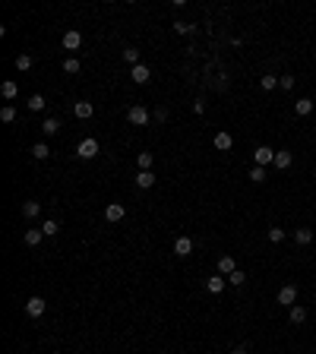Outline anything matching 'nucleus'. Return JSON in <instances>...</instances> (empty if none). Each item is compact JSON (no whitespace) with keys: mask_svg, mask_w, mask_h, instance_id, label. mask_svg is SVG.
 Segmentation results:
<instances>
[{"mask_svg":"<svg viewBox=\"0 0 316 354\" xmlns=\"http://www.w3.org/2000/svg\"><path fill=\"white\" fill-rule=\"evenodd\" d=\"M98 152H102V149H98V139H95V136H85L83 143L76 146V155H79V158H85V162H89V158H95Z\"/></svg>","mask_w":316,"mask_h":354,"instance_id":"1","label":"nucleus"},{"mask_svg":"<svg viewBox=\"0 0 316 354\" xmlns=\"http://www.w3.org/2000/svg\"><path fill=\"white\" fill-rule=\"evenodd\" d=\"M126 120H130L133 126H146V124L152 120V114H149V111L143 108V104H133V108L126 111Z\"/></svg>","mask_w":316,"mask_h":354,"instance_id":"2","label":"nucleus"},{"mask_svg":"<svg viewBox=\"0 0 316 354\" xmlns=\"http://www.w3.org/2000/svg\"><path fill=\"white\" fill-rule=\"evenodd\" d=\"M253 162H256V165H259V168H269V165H272V162H275V152H272V149H269V146H259V149H256V152H253Z\"/></svg>","mask_w":316,"mask_h":354,"instance_id":"3","label":"nucleus"},{"mask_svg":"<svg viewBox=\"0 0 316 354\" xmlns=\"http://www.w3.org/2000/svg\"><path fill=\"white\" fill-rule=\"evenodd\" d=\"M130 79H133V83H136V85H146V83H149V79H152L149 66H146V63H136V66H133V70H130Z\"/></svg>","mask_w":316,"mask_h":354,"instance_id":"4","label":"nucleus"},{"mask_svg":"<svg viewBox=\"0 0 316 354\" xmlns=\"http://www.w3.org/2000/svg\"><path fill=\"white\" fill-rule=\"evenodd\" d=\"M278 304H285V307L297 304V285H285V288L278 291Z\"/></svg>","mask_w":316,"mask_h":354,"instance_id":"5","label":"nucleus"},{"mask_svg":"<svg viewBox=\"0 0 316 354\" xmlns=\"http://www.w3.org/2000/svg\"><path fill=\"white\" fill-rule=\"evenodd\" d=\"M25 313H29V316H44V297H29L25 300Z\"/></svg>","mask_w":316,"mask_h":354,"instance_id":"6","label":"nucleus"},{"mask_svg":"<svg viewBox=\"0 0 316 354\" xmlns=\"http://www.w3.org/2000/svg\"><path fill=\"white\" fill-rule=\"evenodd\" d=\"M124 215H126L124 203H107V209H105V218H107V222H120Z\"/></svg>","mask_w":316,"mask_h":354,"instance_id":"7","label":"nucleus"},{"mask_svg":"<svg viewBox=\"0 0 316 354\" xmlns=\"http://www.w3.org/2000/svg\"><path fill=\"white\" fill-rule=\"evenodd\" d=\"M73 114H76L79 120H89L92 114H95V104H92V102H76V104H73Z\"/></svg>","mask_w":316,"mask_h":354,"instance_id":"8","label":"nucleus"},{"mask_svg":"<svg viewBox=\"0 0 316 354\" xmlns=\"http://www.w3.org/2000/svg\"><path fill=\"white\" fill-rule=\"evenodd\" d=\"M291 162H294V155H291V152H288V149H278V152H275V168H278V171H285V168H291Z\"/></svg>","mask_w":316,"mask_h":354,"instance_id":"9","label":"nucleus"},{"mask_svg":"<svg viewBox=\"0 0 316 354\" xmlns=\"http://www.w3.org/2000/svg\"><path fill=\"white\" fill-rule=\"evenodd\" d=\"M231 272H237V259H234V256H221L218 259V275H231Z\"/></svg>","mask_w":316,"mask_h":354,"instance_id":"10","label":"nucleus"},{"mask_svg":"<svg viewBox=\"0 0 316 354\" xmlns=\"http://www.w3.org/2000/svg\"><path fill=\"white\" fill-rule=\"evenodd\" d=\"M79 44H83V35H79L76 29H70V32L63 35V48H66V51H79Z\"/></svg>","mask_w":316,"mask_h":354,"instance_id":"11","label":"nucleus"},{"mask_svg":"<svg viewBox=\"0 0 316 354\" xmlns=\"http://www.w3.org/2000/svg\"><path fill=\"white\" fill-rule=\"evenodd\" d=\"M212 143H215V149L228 152V149L234 146V136H231V133H225V130H221V133H215V139H212Z\"/></svg>","mask_w":316,"mask_h":354,"instance_id":"12","label":"nucleus"},{"mask_svg":"<svg viewBox=\"0 0 316 354\" xmlns=\"http://www.w3.org/2000/svg\"><path fill=\"white\" fill-rule=\"evenodd\" d=\"M174 253H177V256H190L193 253V240L190 237H177L174 240Z\"/></svg>","mask_w":316,"mask_h":354,"instance_id":"13","label":"nucleus"},{"mask_svg":"<svg viewBox=\"0 0 316 354\" xmlns=\"http://www.w3.org/2000/svg\"><path fill=\"white\" fill-rule=\"evenodd\" d=\"M294 244H300V247L313 244V231L310 228H294Z\"/></svg>","mask_w":316,"mask_h":354,"instance_id":"14","label":"nucleus"},{"mask_svg":"<svg viewBox=\"0 0 316 354\" xmlns=\"http://www.w3.org/2000/svg\"><path fill=\"white\" fill-rule=\"evenodd\" d=\"M22 215H25V218L42 215V203H35V199H25V203H22Z\"/></svg>","mask_w":316,"mask_h":354,"instance_id":"15","label":"nucleus"},{"mask_svg":"<svg viewBox=\"0 0 316 354\" xmlns=\"http://www.w3.org/2000/svg\"><path fill=\"white\" fill-rule=\"evenodd\" d=\"M288 316H291V323H294V326H300V323H307V307H300V304H294V307H291V313H288Z\"/></svg>","mask_w":316,"mask_h":354,"instance_id":"16","label":"nucleus"},{"mask_svg":"<svg viewBox=\"0 0 316 354\" xmlns=\"http://www.w3.org/2000/svg\"><path fill=\"white\" fill-rule=\"evenodd\" d=\"M152 184H155V174H152V171H139L136 174V187L139 190H149Z\"/></svg>","mask_w":316,"mask_h":354,"instance_id":"17","label":"nucleus"},{"mask_svg":"<svg viewBox=\"0 0 316 354\" xmlns=\"http://www.w3.org/2000/svg\"><path fill=\"white\" fill-rule=\"evenodd\" d=\"M294 111H297V117H307V114H313V98H300V102L294 104Z\"/></svg>","mask_w":316,"mask_h":354,"instance_id":"18","label":"nucleus"},{"mask_svg":"<svg viewBox=\"0 0 316 354\" xmlns=\"http://www.w3.org/2000/svg\"><path fill=\"white\" fill-rule=\"evenodd\" d=\"M225 282H228V278H225V275H212V278H209V282H206V288H209V291H212V294H221V288H225Z\"/></svg>","mask_w":316,"mask_h":354,"instance_id":"19","label":"nucleus"},{"mask_svg":"<svg viewBox=\"0 0 316 354\" xmlns=\"http://www.w3.org/2000/svg\"><path fill=\"white\" fill-rule=\"evenodd\" d=\"M79 70H83V63H79L76 57H66V60H63V73H66V76H76Z\"/></svg>","mask_w":316,"mask_h":354,"instance_id":"20","label":"nucleus"},{"mask_svg":"<svg viewBox=\"0 0 316 354\" xmlns=\"http://www.w3.org/2000/svg\"><path fill=\"white\" fill-rule=\"evenodd\" d=\"M0 95H3V98H16L19 95V85L13 83V79H6V83L0 85Z\"/></svg>","mask_w":316,"mask_h":354,"instance_id":"21","label":"nucleus"},{"mask_svg":"<svg viewBox=\"0 0 316 354\" xmlns=\"http://www.w3.org/2000/svg\"><path fill=\"white\" fill-rule=\"evenodd\" d=\"M48 155H51L48 143H35V146H32V158H38V162H44Z\"/></svg>","mask_w":316,"mask_h":354,"instance_id":"22","label":"nucleus"},{"mask_svg":"<svg viewBox=\"0 0 316 354\" xmlns=\"http://www.w3.org/2000/svg\"><path fill=\"white\" fill-rule=\"evenodd\" d=\"M42 237H44V231H42V228H29V231H25V244H29V247L42 244Z\"/></svg>","mask_w":316,"mask_h":354,"instance_id":"23","label":"nucleus"},{"mask_svg":"<svg viewBox=\"0 0 316 354\" xmlns=\"http://www.w3.org/2000/svg\"><path fill=\"white\" fill-rule=\"evenodd\" d=\"M42 130H44V136H54V133H60V120L57 117H48L42 124Z\"/></svg>","mask_w":316,"mask_h":354,"instance_id":"24","label":"nucleus"},{"mask_svg":"<svg viewBox=\"0 0 316 354\" xmlns=\"http://www.w3.org/2000/svg\"><path fill=\"white\" fill-rule=\"evenodd\" d=\"M16 70L19 73H29L32 70V54H19L16 57Z\"/></svg>","mask_w":316,"mask_h":354,"instance_id":"25","label":"nucleus"},{"mask_svg":"<svg viewBox=\"0 0 316 354\" xmlns=\"http://www.w3.org/2000/svg\"><path fill=\"white\" fill-rule=\"evenodd\" d=\"M136 165H139V171H149L152 168V152H139V155H136Z\"/></svg>","mask_w":316,"mask_h":354,"instance_id":"26","label":"nucleus"},{"mask_svg":"<svg viewBox=\"0 0 316 354\" xmlns=\"http://www.w3.org/2000/svg\"><path fill=\"white\" fill-rule=\"evenodd\" d=\"M0 120H3V124H13V120H16V108H13V104H3V108H0Z\"/></svg>","mask_w":316,"mask_h":354,"instance_id":"27","label":"nucleus"},{"mask_svg":"<svg viewBox=\"0 0 316 354\" xmlns=\"http://www.w3.org/2000/svg\"><path fill=\"white\" fill-rule=\"evenodd\" d=\"M25 104H29V111H44V104H48V102H44V95H32Z\"/></svg>","mask_w":316,"mask_h":354,"instance_id":"28","label":"nucleus"},{"mask_svg":"<svg viewBox=\"0 0 316 354\" xmlns=\"http://www.w3.org/2000/svg\"><path fill=\"white\" fill-rule=\"evenodd\" d=\"M174 32H180V35H193V32H196V25H190V22H184V19H177V22H174Z\"/></svg>","mask_w":316,"mask_h":354,"instance_id":"29","label":"nucleus"},{"mask_svg":"<svg viewBox=\"0 0 316 354\" xmlns=\"http://www.w3.org/2000/svg\"><path fill=\"white\" fill-rule=\"evenodd\" d=\"M42 231H44V237H54V234H57V231H60V225L54 222V218H48V222L42 225Z\"/></svg>","mask_w":316,"mask_h":354,"instance_id":"30","label":"nucleus"},{"mask_svg":"<svg viewBox=\"0 0 316 354\" xmlns=\"http://www.w3.org/2000/svg\"><path fill=\"white\" fill-rule=\"evenodd\" d=\"M259 85H263L266 92H272L275 85H278V76H272V73H269V76H263V79H259Z\"/></svg>","mask_w":316,"mask_h":354,"instance_id":"31","label":"nucleus"},{"mask_svg":"<svg viewBox=\"0 0 316 354\" xmlns=\"http://www.w3.org/2000/svg\"><path fill=\"white\" fill-rule=\"evenodd\" d=\"M285 237H288V234H285V228H269V240H272V244H281Z\"/></svg>","mask_w":316,"mask_h":354,"instance_id":"32","label":"nucleus"},{"mask_svg":"<svg viewBox=\"0 0 316 354\" xmlns=\"http://www.w3.org/2000/svg\"><path fill=\"white\" fill-rule=\"evenodd\" d=\"M124 60L136 66V63H139V51H136V48H124Z\"/></svg>","mask_w":316,"mask_h":354,"instance_id":"33","label":"nucleus"},{"mask_svg":"<svg viewBox=\"0 0 316 354\" xmlns=\"http://www.w3.org/2000/svg\"><path fill=\"white\" fill-rule=\"evenodd\" d=\"M250 180H253V184H263V180H266V168H259V165H256V168H250Z\"/></svg>","mask_w":316,"mask_h":354,"instance_id":"34","label":"nucleus"},{"mask_svg":"<svg viewBox=\"0 0 316 354\" xmlns=\"http://www.w3.org/2000/svg\"><path fill=\"white\" fill-rule=\"evenodd\" d=\"M228 282H231V285H244L247 282V272H240V269L231 272V275H228Z\"/></svg>","mask_w":316,"mask_h":354,"instance_id":"35","label":"nucleus"},{"mask_svg":"<svg viewBox=\"0 0 316 354\" xmlns=\"http://www.w3.org/2000/svg\"><path fill=\"white\" fill-rule=\"evenodd\" d=\"M278 85H281V89H294V76H291V73L278 76Z\"/></svg>","mask_w":316,"mask_h":354,"instance_id":"36","label":"nucleus"},{"mask_svg":"<svg viewBox=\"0 0 316 354\" xmlns=\"http://www.w3.org/2000/svg\"><path fill=\"white\" fill-rule=\"evenodd\" d=\"M152 120H158V124H165V120H168V108H158L155 114H152Z\"/></svg>","mask_w":316,"mask_h":354,"instance_id":"37","label":"nucleus"},{"mask_svg":"<svg viewBox=\"0 0 316 354\" xmlns=\"http://www.w3.org/2000/svg\"><path fill=\"white\" fill-rule=\"evenodd\" d=\"M231 354H247V348H244V345H240V348H234Z\"/></svg>","mask_w":316,"mask_h":354,"instance_id":"38","label":"nucleus"}]
</instances>
